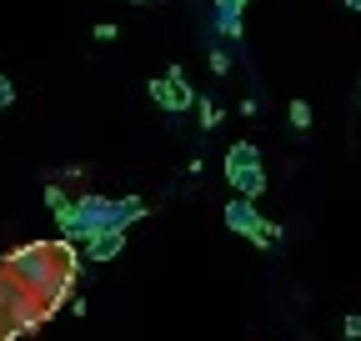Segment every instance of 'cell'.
I'll return each mask as SVG.
<instances>
[{"label": "cell", "mask_w": 361, "mask_h": 341, "mask_svg": "<svg viewBox=\"0 0 361 341\" xmlns=\"http://www.w3.org/2000/svg\"><path fill=\"white\" fill-rule=\"evenodd\" d=\"M71 266H80V256H75L71 241H30V246H16V251L6 256V266H0V271H6L11 281H20V286L35 296V302H40V296L51 291Z\"/></svg>", "instance_id": "cell-1"}, {"label": "cell", "mask_w": 361, "mask_h": 341, "mask_svg": "<svg viewBox=\"0 0 361 341\" xmlns=\"http://www.w3.org/2000/svg\"><path fill=\"white\" fill-rule=\"evenodd\" d=\"M146 216V201H116V196H96V191H80L71 196V216H66V241H85V236H96V231H126Z\"/></svg>", "instance_id": "cell-2"}, {"label": "cell", "mask_w": 361, "mask_h": 341, "mask_svg": "<svg viewBox=\"0 0 361 341\" xmlns=\"http://www.w3.org/2000/svg\"><path fill=\"white\" fill-rule=\"evenodd\" d=\"M226 181H231L236 196L256 201L266 191V166H261V151L256 141H236V146H226Z\"/></svg>", "instance_id": "cell-3"}, {"label": "cell", "mask_w": 361, "mask_h": 341, "mask_svg": "<svg viewBox=\"0 0 361 341\" xmlns=\"http://www.w3.org/2000/svg\"><path fill=\"white\" fill-rule=\"evenodd\" d=\"M151 101H156L166 116H186V111L196 106V91H191L186 70H180V66H166V75L151 80Z\"/></svg>", "instance_id": "cell-4"}, {"label": "cell", "mask_w": 361, "mask_h": 341, "mask_svg": "<svg viewBox=\"0 0 361 341\" xmlns=\"http://www.w3.org/2000/svg\"><path fill=\"white\" fill-rule=\"evenodd\" d=\"M121 251H126V231H96V236L80 241V256H85V261H96V266L116 261Z\"/></svg>", "instance_id": "cell-5"}, {"label": "cell", "mask_w": 361, "mask_h": 341, "mask_svg": "<svg viewBox=\"0 0 361 341\" xmlns=\"http://www.w3.org/2000/svg\"><path fill=\"white\" fill-rule=\"evenodd\" d=\"M246 6H236V0H216L211 6V25H216V35H226V40H241L246 35Z\"/></svg>", "instance_id": "cell-6"}, {"label": "cell", "mask_w": 361, "mask_h": 341, "mask_svg": "<svg viewBox=\"0 0 361 341\" xmlns=\"http://www.w3.org/2000/svg\"><path fill=\"white\" fill-rule=\"evenodd\" d=\"M221 216H226V226H231L236 236H251V231L261 226V211H256V201H246V196H231Z\"/></svg>", "instance_id": "cell-7"}, {"label": "cell", "mask_w": 361, "mask_h": 341, "mask_svg": "<svg viewBox=\"0 0 361 341\" xmlns=\"http://www.w3.org/2000/svg\"><path fill=\"white\" fill-rule=\"evenodd\" d=\"M45 206H51L56 226H66V216H71V196H66L61 186H45Z\"/></svg>", "instance_id": "cell-8"}, {"label": "cell", "mask_w": 361, "mask_h": 341, "mask_svg": "<svg viewBox=\"0 0 361 341\" xmlns=\"http://www.w3.org/2000/svg\"><path fill=\"white\" fill-rule=\"evenodd\" d=\"M246 241H251V246H261V251H266V246H276V241H281V221H266V216H261V226H256Z\"/></svg>", "instance_id": "cell-9"}, {"label": "cell", "mask_w": 361, "mask_h": 341, "mask_svg": "<svg viewBox=\"0 0 361 341\" xmlns=\"http://www.w3.org/2000/svg\"><path fill=\"white\" fill-rule=\"evenodd\" d=\"M191 111H196V120H201V131H211V125H221V106H216L211 96H206V101H196Z\"/></svg>", "instance_id": "cell-10"}, {"label": "cell", "mask_w": 361, "mask_h": 341, "mask_svg": "<svg viewBox=\"0 0 361 341\" xmlns=\"http://www.w3.org/2000/svg\"><path fill=\"white\" fill-rule=\"evenodd\" d=\"M286 116H291L296 131H311V101H291V106H286Z\"/></svg>", "instance_id": "cell-11"}, {"label": "cell", "mask_w": 361, "mask_h": 341, "mask_svg": "<svg viewBox=\"0 0 361 341\" xmlns=\"http://www.w3.org/2000/svg\"><path fill=\"white\" fill-rule=\"evenodd\" d=\"M11 106H16V80L0 75V111H11Z\"/></svg>", "instance_id": "cell-12"}, {"label": "cell", "mask_w": 361, "mask_h": 341, "mask_svg": "<svg viewBox=\"0 0 361 341\" xmlns=\"http://www.w3.org/2000/svg\"><path fill=\"white\" fill-rule=\"evenodd\" d=\"M341 331H346V341H361V311H351V316L341 321Z\"/></svg>", "instance_id": "cell-13"}, {"label": "cell", "mask_w": 361, "mask_h": 341, "mask_svg": "<svg viewBox=\"0 0 361 341\" xmlns=\"http://www.w3.org/2000/svg\"><path fill=\"white\" fill-rule=\"evenodd\" d=\"M211 70H216V75H231V56H226V51H211Z\"/></svg>", "instance_id": "cell-14"}, {"label": "cell", "mask_w": 361, "mask_h": 341, "mask_svg": "<svg viewBox=\"0 0 361 341\" xmlns=\"http://www.w3.org/2000/svg\"><path fill=\"white\" fill-rule=\"evenodd\" d=\"M341 6H346V11H356V16H361V0H341Z\"/></svg>", "instance_id": "cell-15"}, {"label": "cell", "mask_w": 361, "mask_h": 341, "mask_svg": "<svg viewBox=\"0 0 361 341\" xmlns=\"http://www.w3.org/2000/svg\"><path fill=\"white\" fill-rule=\"evenodd\" d=\"M130 6H151V0H130Z\"/></svg>", "instance_id": "cell-16"}, {"label": "cell", "mask_w": 361, "mask_h": 341, "mask_svg": "<svg viewBox=\"0 0 361 341\" xmlns=\"http://www.w3.org/2000/svg\"><path fill=\"white\" fill-rule=\"evenodd\" d=\"M236 6H246V0H236Z\"/></svg>", "instance_id": "cell-17"}]
</instances>
